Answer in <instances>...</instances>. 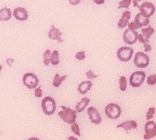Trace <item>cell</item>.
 <instances>
[{
	"instance_id": "1",
	"label": "cell",
	"mask_w": 156,
	"mask_h": 140,
	"mask_svg": "<svg viewBox=\"0 0 156 140\" xmlns=\"http://www.w3.org/2000/svg\"><path fill=\"white\" fill-rule=\"evenodd\" d=\"M62 111L58 112V116L66 123L73 124L77 119V111L73 110L66 106H61Z\"/></svg>"
},
{
	"instance_id": "2",
	"label": "cell",
	"mask_w": 156,
	"mask_h": 140,
	"mask_svg": "<svg viewBox=\"0 0 156 140\" xmlns=\"http://www.w3.org/2000/svg\"><path fill=\"white\" fill-rule=\"evenodd\" d=\"M41 108L44 113L47 116H51L56 109V102L49 96L45 97L41 101Z\"/></svg>"
},
{
	"instance_id": "3",
	"label": "cell",
	"mask_w": 156,
	"mask_h": 140,
	"mask_svg": "<svg viewBox=\"0 0 156 140\" xmlns=\"http://www.w3.org/2000/svg\"><path fill=\"white\" fill-rule=\"evenodd\" d=\"M105 113L106 116L109 117V119L116 120L121 116L122 110L118 104L115 103H109L106 106L105 108Z\"/></svg>"
},
{
	"instance_id": "4",
	"label": "cell",
	"mask_w": 156,
	"mask_h": 140,
	"mask_svg": "<svg viewBox=\"0 0 156 140\" xmlns=\"http://www.w3.org/2000/svg\"><path fill=\"white\" fill-rule=\"evenodd\" d=\"M145 73L142 71H135L129 77V84L133 88H139L145 80Z\"/></svg>"
},
{
	"instance_id": "5",
	"label": "cell",
	"mask_w": 156,
	"mask_h": 140,
	"mask_svg": "<svg viewBox=\"0 0 156 140\" xmlns=\"http://www.w3.org/2000/svg\"><path fill=\"white\" fill-rule=\"evenodd\" d=\"M133 62L135 66L138 68H145L150 63V58L144 52H138L135 54Z\"/></svg>"
},
{
	"instance_id": "6",
	"label": "cell",
	"mask_w": 156,
	"mask_h": 140,
	"mask_svg": "<svg viewBox=\"0 0 156 140\" xmlns=\"http://www.w3.org/2000/svg\"><path fill=\"white\" fill-rule=\"evenodd\" d=\"M133 49L129 47H122L117 52V57L122 62H128L133 56Z\"/></svg>"
},
{
	"instance_id": "7",
	"label": "cell",
	"mask_w": 156,
	"mask_h": 140,
	"mask_svg": "<svg viewBox=\"0 0 156 140\" xmlns=\"http://www.w3.org/2000/svg\"><path fill=\"white\" fill-rule=\"evenodd\" d=\"M23 83L29 89H35L39 85V79L36 75L27 73L23 77Z\"/></svg>"
},
{
	"instance_id": "8",
	"label": "cell",
	"mask_w": 156,
	"mask_h": 140,
	"mask_svg": "<svg viewBox=\"0 0 156 140\" xmlns=\"http://www.w3.org/2000/svg\"><path fill=\"white\" fill-rule=\"evenodd\" d=\"M140 13L144 17L150 18L154 14L155 12V8L153 3L151 2H144L140 7Z\"/></svg>"
},
{
	"instance_id": "9",
	"label": "cell",
	"mask_w": 156,
	"mask_h": 140,
	"mask_svg": "<svg viewBox=\"0 0 156 140\" xmlns=\"http://www.w3.org/2000/svg\"><path fill=\"white\" fill-rule=\"evenodd\" d=\"M138 34L136 31L127 29L123 34V39L125 43L128 45H133L137 40Z\"/></svg>"
},
{
	"instance_id": "10",
	"label": "cell",
	"mask_w": 156,
	"mask_h": 140,
	"mask_svg": "<svg viewBox=\"0 0 156 140\" xmlns=\"http://www.w3.org/2000/svg\"><path fill=\"white\" fill-rule=\"evenodd\" d=\"M145 139H150L156 136V124L153 121H147L145 125Z\"/></svg>"
},
{
	"instance_id": "11",
	"label": "cell",
	"mask_w": 156,
	"mask_h": 140,
	"mask_svg": "<svg viewBox=\"0 0 156 140\" xmlns=\"http://www.w3.org/2000/svg\"><path fill=\"white\" fill-rule=\"evenodd\" d=\"M87 114L89 116V118L91 123L95 125H99L101 123L102 119L100 113L94 107H90L87 109Z\"/></svg>"
},
{
	"instance_id": "12",
	"label": "cell",
	"mask_w": 156,
	"mask_h": 140,
	"mask_svg": "<svg viewBox=\"0 0 156 140\" xmlns=\"http://www.w3.org/2000/svg\"><path fill=\"white\" fill-rule=\"evenodd\" d=\"M13 16L17 20L23 21L28 19L27 11L23 8H17L13 10Z\"/></svg>"
},
{
	"instance_id": "13",
	"label": "cell",
	"mask_w": 156,
	"mask_h": 140,
	"mask_svg": "<svg viewBox=\"0 0 156 140\" xmlns=\"http://www.w3.org/2000/svg\"><path fill=\"white\" fill-rule=\"evenodd\" d=\"M62 35V33L60 31V30H58V28H56L54 25H52L51 30H49L48 33L49 38L51 39V40H57L58 43H62L63 42V39L60 38Z\"/></svg>"
},
{
	"instance_id": "14",
	"label": "cell",
	"mask_w": 156,
	"mask_h": 140,
	"mask_svg": "<svg viewBox=\"0 0 156 140\" xmlns=\"http://www.w3.org/2000/svg\"><path fill=\"white\" fill-rule=\"evenodd\" d=\"M131 17V12L129 11H125L122 13L121 19L118 22V26L119 29H122L126 27L129 23V20Z\"/></svg>"
},
{
	"instance_id": "15",
	"label": "cell",
	"mask_w": 156,
	"mask_h": 140,
	"mask_svg": "<svg viewBox=\"0 0 156 140\" xmlns=\"http://www.w3.org/2000/svg\"><path fill=\"white\" fill-rule=\"evenodd\" d=\"M134 21L138 26V27L141 28L149 25L150 21V19L147 18V17H145L143 15H141V13H138L136 15V17H135Z\"/></svg>"
},
{
	"instance_id": "16",
	"label": "cell",
	"mask_w": 156,
	"mask_h": 140,
	"mask_svg": "<svg viewBox=\"0 0 156 140\" xmlns=\"http://www.w3.org/2000/svg\"><path fill=\"white\" fill-rule=\"evenodd\" d=\"M119 127H122L124 130H126L127 134H128V131L131 130H135L137 127V124L136 123V121H135L133 120H128V121H126L123 122L122 124L120 125H118L117 126V128Z\"/></svg>"
},
{
	"instance_id": "17",
	"label": "cell",
	"mask_w": 156,
	"mask_h": 140,
	"mask_svg": "<svg viewBox=\"0 0 156 140\" xmlns=\"http://www.w3.org/2000/svg\"><path fill=\"white\" fill-rule=\"evenodd\" d=\"M92 85H93V84H92V82L90 80L83 81L79 85V86H78L77 91L79 92L81 94L85 95L88 91L90 90Z\"/></svg>"
},
{
	"instance_id": "18",
	"label": "cell",
	"mask_w": 156,
	"mask_h": 140,
	"mask_svg": "<svg viewBox=\"0 0 156 140\" xmlns=\"http://www.w3.org/2000/svg\"><path fill=\"white\" fill-rule=\"evenodd\" d=\"M12 17V11L9 8H7L6 7L0 9V21H7L11 19Z\"/></svg>"
},
{
	"instance_id": "19",
	"label": "cell",
	"mask_w": 156,
	"mask_h": 140,
	"mask_svg": "<svg viewBox=\"0 0 156 140\" xmlns=\"http://www.w3.org/2000/svg\"><path fill=\"white\" fill-rule=\"evenodd\" d=\"M90 99H88L87 98H83L80 102L77 103V105L76 106V109L77 111V112H82L83 111H84L85 109L86 108V107L88 106V104L90 103Z\"/></svg>"
},
{
	"instance_id": "20",
	"label": "cell",
	"mask_w": 156,
	"mask_h": 140,
	"mask_svg": "<svg viewBox=\"0 0 156 140\" xmlns=\"http://www.w3.org/2000/svg\"><path fill=\"white\" fill-rule=\"evenodd\" d=\"M67 75H63V76H60L58 74H56L53 80V85L55 88H58L59 86L62 84V82L66 80Z\"/></svg>"
},
{
	"instance_id": "21",
	"label": "cell",
	"mask_w": 156,
	"mask_h": 140,
	"mask_svg": "<svg viewBox=\"0 0 156 140\" xmlns=\"http://www.w3.org/2000/svg\"><path fill=\"white\" fill-rule=\"evenodd\" d=\"M51 62L53 66H57L59 63V53L58 50H54L51 53Z\"/></svg>"
},
{
	"instance_id": "22",
	"label": "cell",
	"mask_w": 156,
	"mask_h": 140,
	"mask_svg": "<svg viewBox=\"0 0 156 140\" xmlns=\"http://www.w3.org/2000/svg\"><path fill=\"white\" fill-rule=\"evenodd\" d=\"M141 32H142V34L144 35V36L147 38V39H150L151 35H153L155 32V30L154 29L151 27L150 26L146 27V28H144L141 30Z\"/></svg>"
},
{
	"instance_id": "23",
	"label": "cell",
	"mask_w": 156,
	"mask_h": 140,
	"mask_svg": "<svg viewBox=\"0 0 156 140\" xmlns=\"http://www.w3.org/2000/svg\"><path fill=\"white\" fill-rule=\"evenodd\" d=\"M51 53L50 49L46 50L43 54L44 63L45 66H48L49 63L51 62Z\"/></svg>"
},
{
	"instance_id": "24",
	"label": "cell",
	"mask_w": 156,
	"mask_h": 140,
	"mask_svg": "<svg viewBox=\"0 0 156 140\" xmlns=\"http://www.w3.org/2000/svg\"><path fill=\"white\" fill-rule=\"evenodd\" d=\"M119 89L120 90L124 92L126 91V89L127 88V80L126 77L124 76H122L119 79Z\"/></svg>"
},
{
	"instance_id": "25",
	"label": "cell",
	"mask_w": 156,
	"mask_h": 140,
	"mask_svg": "<svg viewBox=\"0 0 156 140\" xmlns=\"http://www.w3.org/2000/svg\"><path fill=\"white\" fill-rule=\"evenodd\" d=\"M131 3H132V0H122V1L119 3L118 9H121V8L127 9L130 5Z\"/></svg>"
},
{
	"instance_id": "26",
	"label": "cell",
	"mask_w": 156,
	"mask_h": 140,
	"mask_svg": "<svg viewBox=\"0 0 156 140\" xmlns=\"http://www.w3.org/2000/svg\"><path fill=\"white\" fill-rule=\"evenodd\" d=\"M155 113V107H150V108H149L147 112V114H146V120L148 121L150 119H151V118H153Z\"/></svg>"
},
{
	"instance_id": "27",
	"label": "cell",
	"mask_w": 156,
	"mask_h": 140,
	"mask_svg": "<svg viewBox=\"0 0 156 140\" xmlns=\"http://www.w3.org/2000/svg\"><path fill=\"white\" fill-rule=\"evenodd\" d=\"M71 129H72V131L76 135H78V136H81V134H80V127L79 125H78V124L77 123H73L72 125V127H71Z\"/></svg>"
},
{
	"instance_id": "28",
	"label": "cell",
	"mask_w": 156,
	"mask_h": 140,
	"mask_svg": "<svg viewBox=\"0 0 156 140\" xmlns=\"http://www.w3.org/2000/svg\"><path fill=\"white\" fill-rule=\"evenodd\" d=\"M147 83L150 85H155L156 84V75L153 74L148 76L147 78Z\"/></svg>"
},
{
	"instance_id": "29",
	"label": "cell",
	"mask_w": 156,
	"mask_h": 140,
	"mask_svg": "<svg viewBox=\"0 0 156 140\" xmlns=\"http://www.w3.org/2000/svg\"><path fill=\"white\" fill-rule=\"evenodd\" d=\"M137 39H138V41H139L140 43H141V44H146V43H148L149 41H150V39H147V38H145L142 34H140L138 35Z\"/></svg>"
},
{
	"instance_id": "30",
	"label": "cell",
	"mask_w": 156,
	"mask_h": 140,
	"mask_svg": "<svg viewBox=\"0 0 156 140\" xmlns=\"http://www.w3.org/2000/svg\"><path fill=\"white\" fill-rule=\"evenodd\" d=\"M86 75L87 79H89V80H93V79H95L98 77V75H95L92 70H90L89 71H87L86 73Z\"/></svg>"
},
{
	"instance_id": "31",
	"label": "cell",
	"mask_w": 156,
	"mask_h": 140,
	"mask_svg": "<svg viewBox=\"0 0 156 140\" xmlns=\"http://www.w3.org/2000/svg\"><path fill=\"white\" fill-rule=\"evenodd\" d=\"M76 59H77V60H80L82 61L85 58H86V55H85V52H77L76 56H75Z\"/></svg>"
},
{
	"instance_id": "32",
	"label": "cell",
	"mask_w": 156,
	"mask_h": 140,
	"mask_svg": "<svg viewBox=\"0 0 156 140\" xmlns=\"http://www.w3.org/2000/svg\"><path fill=\"white\" fill-rule=\"evenodd\" d=\"M41 85L39 86V88H35V96L37 97V98H41L43 95V92H42V90L41 89Z\"/></svg>"
},
{
	"instance_id": "33",
	"label": "cell",
	"mask_w": 156,
	"mask_h": 140,
	"mask_svg": "<svg viewBox=\"0 0 156 140\" xmlns=\"http://www.w3.org/2000/svg\"><path fill=\"white\" fill-rule=\"evenodd\" d=\"M127 26H128L129 29H130V30H137V29H139V27H138L136 23H135V21H132V22L128 23Z\"/></svg>"
},
{
	"instance_id": "34",
	"label": "cell",
	"mask_w": 156,
	"mask_h": 140,
	"mask_svg": "<svg viewBox=\"0 0 156 140\" xmlns=\"http://www.w3.org/2000/svg\"><path fill=\"white\" fill-rule=\"evenodd\" d=\"M144 46V48H145V49H144V52H151V49H152L151 46L149 44H147V43H146V44H145Z\"/></svg>"
},
{
	"instance_id": "35",
	"label": "cell",
	"mask_w": 156,
	"mask_h": 140,
	"mask_svg": "<svg viewBox=\"0 0 156 140\" xmlns=\"http://www.w3.org/2000/svg\"><path fill=\"white\" fill-rule=\"evenodd\" d=\"M69 3L72 5H77L79 4L81 0H68Z\"/></svg>"
},
{
	"instance_id": "36",
	"label": "cell",
	"mask_w": 156,
	"mask_h": 140,
	"mask_svg": "<svg viewBox=\"0 0 156 140\" xmlns=\"http://www.w3.org/2000/svg\"><path fill=\"white\" fill-rule=\"evenodd\" d=\"M133 3V6L134 7H138L140 8V6L138 5V3H139L140 2L143 1V0H132Z\"/></svg>"
},
{
	"instance_id": "37",
	"label": "cell",
	"mask_w": 156,
	"mask_h": 140,
	"mask_svg": "<svg viewBox=\"0 0 156 140\" xmlns=\"http://www.w3.org/2000/svg\"><path fill=\"white\" fill-rule=\"evenodd\" d=\"M93 1L94 3H95L98 5L103 4V3H104L105 2V0H93Z\"/></svg>"
},
{
	"instance_id": "38",
	"label": "cell",
	"mask_w": 156,
	"mask_h": 140,
	"mask_svg": "<svg viewBox=\"0 0 156 140\" xmlns=\"http://www.w3.org/2000/svg\"><path fill=\"white\" fill-rule=\"evenodd\" d=\"M67 139H76V138H73V137H69L67 138Z\"/></svg>"
},
{
	"instance_id": "39",
	"label": "cell",
	"mask_w": 156,
	"mask_h": 140,
	"mask_svg": "<svg viewBox=\"0 0 156 140\" xmlns=\"http://www.w3.org/2000/svg\"><path fill=\"white\" fill-rule=\"evenodd\" d=\"M2 66L1 64H0V71H2Z\"/></svg>"
}]
</instances>
